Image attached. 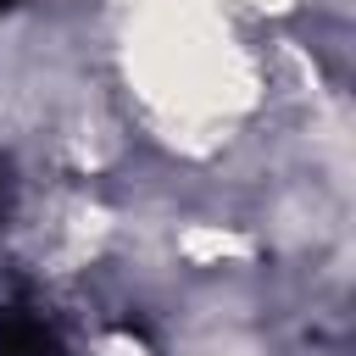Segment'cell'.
Masks as SVG:
<instances>
[{
	"label": "cell",
	"instance_id": "cell-1",
	"mask_svg": "<svg viewBox=\"0 0 356 356\" xmlns=\"http://www.w3.org/2000/svg\"><path fill=\"white\" fill-rule=\"evenodd\" d=\"M0 356H61V339L39 312L0 306Z\"/></svg>",
	"mask_w": 356,
	"mask_h": 356
}]
</instances>
